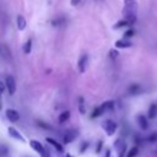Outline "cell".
<instances>
[{"instance_id": "obj_11", "label": "cell", "mask_w": 157, "mask_h": 157, "mask_svg": "<svg viewBox=\"0 0 157 157\" xmlns=\"http://www.w3.org/2000/svg\"><path fill=\"white\" fill-rule=\"evenodd\" d=\"M47 142H48L49 145H52L59 153H63V152H64V147H63V145L59 144L56 140H54V139H52V137H47Z\"/></svg>"}, {"instance_id": "obj_25", "label": "cell", "mask_w": 157, "mask_h": 157, "mask_svg": "<svg viewBox=\"0 0 157 157\" xmlns=\"http://www.w3.org/2000/svg\"><path fill=\"white\" fill-rule=\"evenodd\" d=\"M118 55H119V53H118L115 49H112V50L109 52V56H110V59H115V58H118Z\"/></svg>"}, {"instance_id": "obj_3", "label": "cell", "mask_w": 157, "mask_h": 157, "mask_svg": "<svg viewBox=\"0 0 157 157\" xmlns=\"http://www.w3.org/2000/svg\"><path fill=\"white\" fill-rule=\"evenodd\" d=\"M77 136H78V131H77L76 129H69V130H66V131L64 132V135H63V142H64V144H70V142H72Z\"/></svg>"}, {"instance_id": "obj_29", "label": "cell", "mask_w": 157, "mask_h": 157, "mask_svg": "<svg viewBox=\"0 0 157 157\" xmlns=\"http://www.w3.org/2000/svg\"><path fill=\"white\" fill-rule=\"evenodd\" d=\"M6 88V85H4L1 81H0V96H1V93L4 92V90Z\"/></svg>"}, {"instance_id": "obj_15", "label": "cell", "mask_w": 157, "mask_h": 157, "mask_svg": "<svg viewBox=\"0 0 157 157\" xmlns=\"http://www.w3.org/2000/svg\"><path fill=\"white\" fill-rule=\"evenodd\" d=\"M157 117V104L152 103L148 108V113H147V118L148 119H155Z\"/></svg>"}, {"instance_id": "obj_13", "label": "cell", "mask_w": 157, "mask_h": 157, "mask_svg": "<svg viewBox=\"0 0 157 157\" xmlns=\"http://www.w3.org/2000/svg\"><path fill=\"white\" fill-rule=\"evenodd\" d=\"M128 92H129L130 94H137V93L142 92V87H141L139 83H132V85L129 86Z\"/></svg>"}, {"instance_id": "obj_28", "label": "cell", "mask_w": 157, "mask_h": 157, "mask_svg": "<svg viewBox=\"0 0 157 157\" xmlns=\"http://www.w3.org/2000/svg\"><path fill=\"white\" fill-rule=\"evenodd\" d=\"M131 36H134V31H132V29H129V31L125 32V37H126V38H128V37H131Z\"/></svg>"}, {"instance_id": "obj_1", "label": "cell", "mask_w": 157, "mask_h": 157, "mask_svg": "<svg viewBox=\"0 0 157 157\" xmlns=\"http://www.w3.org/2000/svg\"><path fill=\"white\" fill-rule=\"evenodd\" d=\"M136 10H137V2L135 0H125V5L123 9L124 18L128 20L130 23H134L136 20Z\"/></svg>"}, {"instance_id": "obj_6", "label": "cell", "mask_w": 157, "mask_h": 157, "mask_svg": "<svg viewBox=\"0 0 157 157\" xmlns=\"http://www.w3.org/2000/svg\"><path fill=\"white\" fill-rule=\"evenodd\" d=\"M7 132H9V135H10L11 137H13L15 140H18V141H21V142H25V141H26L25 137L22 136V134H21L17 129H15L13 126L7 128Z\"/></svg>"}, {"instance_id": "obj_5", "label": "cell", "mask_w": 157, "mask_h": 157, "mask_svg": "<svg viewBox=\"0 0 157 157\" xmlns=\"http://www.w3.org/2000/svg\"><path fill=\"white\" fill-rule=\"evenodd\" d=\"M88 65V55L87 54H82L77 61V67H78V71L80 72H85L86 71V67Z\"/></svg>"}, {"instance_id": "obj_12", "label": "cell", "mask_w": 157, "mask_h": 157, "mask_svg": "<svg viewBox=\"0 0 157 157\" xmlns=\"http://www.w3.org/2000/svg\"><path fill=\"white\" fill-rule=\"evenodd\" d=\"M132 45V43L130 40H126V39H119L115 42V47L119 48V49H125V48H130Z\"/></svg>"}, {"instance_id": "obj_14", "label": "cell", "mask_w": 157, "mask_h": 157, "mask_svg": "<svg viewBox=\"0 0 157 157\" xmlns=\"http://www.w3.org/2000/svg\"><path fill=\"white\" fill-rule=\"evenodd\" d=\"M16 23H17V28L20 29V31H23L25 28H26V18L22 16V15H18L17 17H16Z\"/></svg>"}, {"instance_id": "obj_9", "label": "cell", "mask_w": 157, "mask_h": 157, "mask_svg": "<svg viewBox=\"0 0 157 157\" xmlns=\"http://www.w3.org/2000/svg\"><path fill=\"white\" fill-rule=\"evenodd\" d=\"M136 121H137L139 126H140L142 130H147V129H148V118H146L145 115L139 114V115L136 117Z\"/></svg>"}, {"instance_id": "obj_23", "label": "cell", "mask_w": 157, "mask_h": 157, "mask_svg": "<svg viewBox=\"0 0 157 157\" xmlns=\"http://www.w3.org/2000/svg\"><path fill=\"white\" fill-rule=\"evenodd\" d=\"M147 141H150V142H155V141H157V134L153 132V134L148 135V136H147Z\"/></svg>"}, {"instance_id": "obj_7", "label": "cell", "mask_w": 157, "mask_h": 157, "mask_svg": "<svg viewBox=\"0 0 157 157\" xmlns=\"http://www.w3.org/2000/svg\"><path fill=\"white\" fill-rule=\"evenodd\" d=\"M114 146H115V150H117V152H118V156H119V157H123L124 153H125V150H126L125 142H124L121 139H118V140L114 142Z\"/></svg>"}, {"instance_id": "obj_8", "label": "cell", "mask_w": 157, "mask_h": 157, "mask_svg": "<svg viewBox=\"0 0 157 157\" xmlns=\"http://www.w3.org/2000/svg\"><path fill=\"white\" fill-rule=\"evenodd\" d=\"M5 115H6V118H7L11 123H15V121H17V120L20 119V114H18V112L15 110V109H6Z\"/></svg>"}, {"instance_id": "obj_33", "label": "cell", "mask_w": 157, "mask_h": 157, "mask_svg": "<svg viewBox=\"0 0 157 157\" xmlns=\"http://www.w3.org/2000/svg\"><path fill=\"white\" fill-rule=\"evenodd\" d=\"M153 153H155V155H157V147H156V148L153 150Z\"/></svg>"}, {"instance_id": "obj_18", "label": "cell", "mask_w": 157, "mask_h": 157, "mask_svg": "<svg viewBox=\"0 0 157 157\" xmlns=\"http://www.w3.org/2000/svg\"><path fill=\"white\" fill-rule=\"evenodd\" d=\"M32 49V39H28L25 44H23V53L25 54H29Z\"/></svg>"}, {"instance_id": "obj_31", "label": "cell", "mask_w": 157, "mask_h": 157, "mask_svg": "<svg viewBox=\"0 0 157 157\" xmlns=\"http://www.w3.org/2000/svg\"><path fill=\"white\" fill-rule=\"evenodd\" d=\"M80 2H81V0H71V5H74V6H76Z\"/></svg>"}, {"instance_id": "obj_30", "label": "cell", "mask_w": 157, "mask_h": 157, "mask_svg": "<svg viewBox=\"0 0 157 157\" xmlns=\"http://www.w3.org/2000/svg\"><path fill=\"white\" fill-rule=\"evenodd\" d=\"M40 156H42V157H49V156H50V153H49L48 148H45V150H44V152H43Z\"/></svg>"}, {"instance_id": "obj_16", "label": "cell", "mask_w": 157, "mask_h": 157, "mask_svg": "<svg viewBox=\"0 0 157 157\" xmlns=\"http://www.w3.org/2000/svg\"><path fill=\"white\" fill-rule=\"evenodd\" d=\"M103 112H108V110H113L114 109V102L113 101H105L101 104Z\"/></svg>"}, {"instance_id": "obj_17", "label": "cell", "mask_w": 157, "mask_h": 157, "mask_svg": "<svg viewBox=\"0 0 157 157\" xmlns=\"http://www.w3.org/2000/svg\"><path fill=\"white\" fill-rule=\"evenodd\" d=\"M69 118H70V112H69V110H64V112L59 115V123H60V124H63V123L67 121V120H69Z\"/></svg>"}, {"instance_id": "obj_26", "label": "cell", "mask_w": 157, "mask_h": 157, "mask_svg": "<svg viewBox=\"0 0 157 157\" xmlns=\"http://www.w3.org/2000/svg\"><path fill=\"white\" fill-rule=\"evenodd\" d=\"M87 147H88V142H82L81 148H80V152H81V153H82V152H85V151L87 150Z\"/></svg>"}, {"instance_id": "obj_19", "label": "cell", "mask_w": 157, "mask_h": 157, "mask_svg": "<svg viewBox=\"0 0 157 157\" xmlns=\"http://www.w3.org/2000/svg\"><path fill=\"white\" fill-rule=\"evenodd\" d=\"M104 112H103V109H102V107L99 105V107H96L94 109H93V112H92V114H91V118H97V117H99V115H102Z\"/></svg>"}, {"instance_id": "obj_32", "label": "cell", "mask_w": 157, "mask_h": 157, "mask_svg": "<svg viewBox=\"0 0 157 157\" xmlns=\"http://www.w3.org/2000/svg\"><path fill=\"white\" fill-rule=\"evenodd\" d=\"M103 157H110V150L108 148V150H105V152H104V156Z\"/></svg>"}, {"instance_id": "obj_4", "label": "cell", "mask_w": 157, "mask_h": 157, "mask_svg": "<svg viewBox=\"0 0 157 157\" xmlns=\"http://www.w3.org/2000/svg\"><path fill=\"white\" fill-rule=\"evenodd\" d=\"M5 85H6V88L9 91V94L10 96L15 94V92H16V81H15L13 76L7 75L6 78H5Z\"/></svg>"}, {"instance_id": "obj_21", "label": "cell", "mask_w": 157, "mask_h": 157, "mask_svg": "<svg viewBox=\"0 0 157 157\" xmlns=\"http://www.w3.org/2000/svg\"><path fill=\"white\" fill-rule=\"evenodd\" d=\"M78 110H80L81 114H85L86 113L85 104H83V97H78Z\"/></svg>"}, {"instance_id": "obj_22", "label": "cell", "mask_w": 157, "mask_h": 157, "mask_svg": "<svg viewBox=\"0 0 157 157\" xmlns=\"http://www.w3.org/2000/svg\"><path fill=\"white\" fill-rule=\"evenodd\" d=\"M129 25H131V23H130L128 20H125V18H124L123 21H119V22H118V23L114 26V28H120V27H124V26H129Z\"/></svg>"}, {"instance_id": "obj_20", "label": "cell", "mask_w": 157, "mask_h": 157, "mask_svg": "<svg viewBox=\"0 0 157 157\" xmlns=\"http://www.w3.org/2000/svg\"><path fill=\"white\" fill-rule=\"evenodd\" d=\"M137 153H139V147H137V146H134L132 148H130V150H129V152H128L126 157H136V156H137Z\"/></svg>"}, {"instance_id": "obj_10", "label": "cell", "mask_w": 157, "mask_h": 157, "mask_svg": "<svg viewBox=\"0 0 157 157\" xmlns=\"http://www.w3.org/2000/svg\"><path fill=\"white\" fill-rule=\"evenodd\" d=\"M29 145H31V147H32L36 152H38L39 155H42V153L44 152V150H45V147H44L39 141H37V140H31V141H29Z\"/></svg>"}, {"instance_id": "obj_27", "label": "cell", "mask_w": 157, "mask_h": 157, "mask_svg": "<svg viewBox=\"0 0 157 157\" xmlns=\"http://www.w3.org/2000/svg\"><path fill=\"white\" fill-rule=\"evenodd\" d=\"M102 145H103V141H98L97 144V148H96V153H99L101 150H102Z\"/></svg>"}, {"instance_id": "obj_2", "label": "cell", "mask_w": 157, "mask_h": 157, "mask_svg": "<svg viewBox=\"0 0 157 157\" xmlns=\"http://www.w3.org/2000/svg\"><path fill=\"white\" fill-rule=\"evenodd\" d=\"M102 128H103V130L105 131V134H107L108 136H112V135L115 134L118 125H117L115 121H113V120H110V119H107V120H104V121L102 123Z\"/></svg>"}, {"instance_id": "obj_24", "label": "cell", "mask_w": 157, "mask_h": 157, "mask_svg": "<svg viewBox=\"0 0 157 157\" xmlns=\"http://www.w3.org/2000/svg\"><path fill=\"white\" fill-rule=\"evenodd\" d=\"M7 155V147L4 145H0V157L1 156H6Z\"/></svg>"}, {"instance_id": "obj_34", "label": "cell", "mask_w": 157, "mask_h": 157, "mask_svg": "<svg viewBox=\"0 0 157 157\" xmlns=\"http://www.w3.org/2000/svg\"><path fill=\"white\" fill-rule=\"evenodd\" d=\"M65 157H72V156H71V155H69V153H67V155H65Z\"/></svg>"}]
</instances>
